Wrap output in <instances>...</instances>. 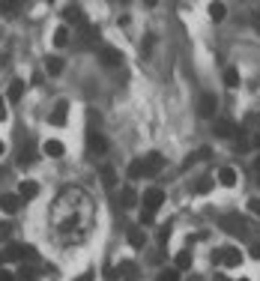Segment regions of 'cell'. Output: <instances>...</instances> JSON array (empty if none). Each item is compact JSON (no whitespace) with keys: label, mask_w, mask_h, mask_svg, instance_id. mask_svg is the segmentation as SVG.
<instances>
[{"label":"cell","mask_w":260,"mask_h":281,"mask_svg":"<svg viewBox=\"0 0 260 281\" xmlns=\"http://www.w3.org/2000/svg\"><path fill=\"white\" fill-rule=\"evenodd\" d=\"M222 230H228V233H236V236H245L248 233V221L242 219L239 213H228V216H222Z\"/></svg>","instance_id":"6da1fadb"},{"label":"cell","mask_w":260,"mask_h":281,"mask_svg":"<svg viewBox=\"0 0 260 281\" xmlns=\"http://www.w3.org/2000/svg\"><path fill=\"white\" fill-rule=\"evenodd\" d=\"M144 162V177H156L159 171L164 168V158H162V153H147V156L141 158Z\"/></svg>","instance_id":"7a4b0ae2"},{"label":"cell","mask_w":260,"mask_h":281,"mask_svg":"<svg viewBox=\"0 0 260 281\" xmlns=\"http://www.w3.org/2000/svg\"><path fill=\"white\" fill-rule=\"evenodd\" d=\"M162 204H164V191L162 188H147V191H144V207H147L150 213H156Z\"/></svg>","instance_id":"3957f363"},{"label":"cell","mask_w":260,"mask_h":281,"mask_svg":"<svg viewBox=\"0 0 260 281\" xmlns=\"http://www.w3.org/2000/svg\"><path fill=\"white\" fill-rule=\"evenodd\" d=\"M219 260L228 266V269H236L239 263H242V254H239V249H233V246H228V249L219 251Z\"/></svg>","instance_id":"277c9868"},{"label":"cell","mask_w":260,"mask_h":281,"mask_svg":"<svg viewBox=\"0 0 260 281\" xmlns=\"http://www.w3.org/2000/svg\"><path fill=\"white\" fill-rule=\"evenodd\" d=\"M215 108H219V99H215V93H203V96H200V105H197L200 117H215Z\"/></svg>","instance_id":"5b68a950"},{"label":"cell","mask_w":260,"mask_h":281,"mask_svg":"<svg viewBox=\"0 0 260 281\" xmlns=\"http://www.w3.org/2000/svg\"><path fill=\"white\" fill-rule=\"evenodd\" d=\"M212 132H215L219 138H233V135H236V123L228 120V117H219V120L212 123Z\"/></svg>","instance_id":"8992f818"},{"label":"cell","mask_w":260,"mask_h":281,"mask_svg":"<svg viewBox=\"0 0 260 281\" xmlns=\"http://www.w3.org/2000/svg\"><path fill=\"white\" fill-rule=\"evenodd\" d=\"M99 57L105 66H120L123 63V54H120V48H111V45H105L102 51H99Z\"/></svg>","instance_id":"52a82bcc"},{"label":"cell","mask_w":260,"mask_h":281,"mask_svg":"<svg viewBox=\"0 0 260 281\" xmlns=\"http://www.w3.org/2000/svg\"><path fill=\"white\" fill-rule=\"evenodd\" d=\"M63 15H66V21H72L75 27H84V24H87V18H84V9H81V6H66Z\"/></svg>","instance_id":"ba28073f"},{"label":"cell","mask_w":260,"mask_h":281,"mask_svg":"<svg viewBox=\"0 0 260 281\" xmlns=\"http://www.w3.org/2000/svg\"><path fill=\"white\" fill-rule=\"evenodd\" d=\"M87 147H90V153H99V156H102V153L108 150V141H105L102 135H96V132H90V135H87Z\"/></svg>","instance_id":"9c48e42d"},{"label":"cell","mask_w":260,"mask_h":281,"mask_svg":"<svg viewBox=\"0 0 260 281\" xmlns=\"http://www.w3.org/2000/svg\"><path fill=\"white\" fill-rule=\"evenodd\" d=\"M18 207H21L18 194H0V210L3 213H18Z\"/></svg>","instance_id":"30bf717a"},{"label":"cell","mask_w":260,"mask_h":281,"mask_svg":"<svg viewBox=\"0 0 260 281\" xmlns=\"http://www.w3.org/2000/svg\"><path fill=\"white\" fill-rule=\"evenodd\" d=\"M39 194V183H33V180H24L21 186H18V197L21 200H33Z\"/></svg>","instance_id":"8fae6325"},{"label":"cell","mask_w":260,"mask_h":281,"mask_svg":"<svg viewBox=\"0 0 260 281\" xmlns=\"http://www.w3.org/2000/svg\"><path fill=\"white\" fill-rule=\"evenodd\" d=\"M33 162H36V150H33V141H27V147L18 150V165L27 168V165H33Z\"/></svg>","instance_id":"7c38bea8"},{"label":"cell","mask_w":260,"mask_h":281,"mask_svg":"<svg viewBox=\"0 0 260 281\" xmlns=\"http://www.w3.org/2000/svg\"><path fill=\"white\" fill-rule=\"evenodd\" d=\"M135 204H138V191H135L132 186H126L123 191H120V207H123V210H132Z\"/></svg>","instance_id":"4fadbf2b"},{"label":"cell","mask_w":260,"mask_h":281,"mask_svg":"<svg viewBox=\"0 0 260 281\" xmlns=\"http://www.w3.org/2000/svg\"><path fill=\"white\" fill-rule=\"evenodd\" d=\"M117 275H123V278L135 281V278H138V266H135L132 260H120V266H117Z\"/></svg>","instance_id":"5bb4252c"},{"label":"cell","mask_w":260,"mask_h":281,"mask_svg":"<svg viewBox=\"0 0 260 281\" xmlns=\"http://www.w3.org/2000/svg\"><path fill=\"white\" fill-rule=\"evenodd\" d=\"M42 153L45 156H51V158H60L66 153V147L60 144V141H45V147H42Z\"/></svg>","instance_id":"9a60e30c"},{"label":"cell","mask_w":260,"mask_h":281,"mask_svg":"<svg viewBox=\"0 0 260 281\" xmlns=\"http://www.w3.org/2000/svg\"><path fill=\"white\" fill-rule=\"evenodd\" d=\"M66 108H69L66 102H57V108H54V114L48 117V123L51 126H66Z\"/></svg>","instance_id":"2e32d148"},{"label":"cell","mask_w":260,"mask_h":281,"mask_svg":"<svg viewBox=\"0 0 260 281\" xmlns=\"http://www.w3.org/2000/svg\"><path fill=\"white\" fill-rule=\"evenodd\" d=\"M174 269H177V272L192 269V254H189V251H180V254H177V260H174Z\"/></svg>","instance_id":"e0dca14e"},{"label":"cell","mask_w":260,"mask_h":281,"mask_svg":"<svg viewBox=\"0 0 260 281\" xmlns=\"http://www.w3.org/2000/svg\"><path fill=\"white\" fill-rule=\"evenodd\" d=\"M21 257H24V246H18V243H9L3 251V260H21Z\"/></svg>","instance_id":"ac0fdd59"},{"label":"cell","mask_w":260,"mask_h":281,"mask_svg":"<svg viewBox=\"0 0 260 281\" xmlns=\"http://www.w3.org/2000/svg\"><path fill=\"white\" fill-rule=\"evenodd\" d=\"M236 180H239V177H236V171H233V168H222V171H219V183H222V186H236Z\"/></svg>","instance_id":"d6986e66"},{"label":"cell","mask_w":260,"mask_h":281,"mask_svg":"<svg viewBox=\"0 0 260 281\" xmlns=\"http://www.w3.org/2000/svg\"><path fill=\"white\" fill-rule=\"evenodd\" d=\"M24 87H27V84H24L21 78H15V81L9 84V102H18V99L24 96Z\"/></svg>","instance_id":"ffe728a7"},{"label":"cell","mask_w":260,"mask_h":281,"mask_svg":"<svg viewBox=\"0 0 260 281\" xmlns=\"http://www.w3.org/2000/svg\"><path fill=\"white\" fill-rule=\"evenodd\" d=\"M144 243H147V233H144V230H129V246L132 249H144Z\"/></svg>","instance_id":"44dd1931"},{"label":"cell","mask_w":260,"mask_h":281,"mask_svg":"<svg viewBox=\"0 0 260 281\" xmlns=\"http://www.w3.org/2000/svg\"><path fill=\"white\" fill-rule=\"evenodd\" d=\"M102 183H105V188H114L117 186V174H114V168H102Z\"/></svg>","instance_id":"7402d4cb"},{"label":"cell","mask_w":260,"mask_h":281,"mask_svg":"<svg viewBox=\"0 0 260 281\" xmlns=\"http://www.w3.org/2000/svg\"><path fill=\"white\" fill-rule=\"evenodd\" d=\"M69 36H72V33H69V27H57V30H54V45H57V48L69 45Z\"/></svg>","instance_id":"603a6c76"},{"label":"cell","mask_w":260,"mask_h":281,"mask_svg":"<svg viewBox=\"0 0 260 281\" xmlns=\"http://www.w3.org/2000/svg\"><path fill=\"white\" fill-rule=\"evenodd\" d=\"M78 30H81V39H84V42L99 39V27H93V24H84V27H78Z\"/></svg>","instance_id":"cb8c5ba5"},{"label":"cell","mask_w":260,"mask_h":281,"mask_svg":"<svg viewBox=\"0 0 260 281\" xmlns=\"http://www.w3.org/2000/svg\"><path fill=\"white\" fill-rule=\"evenodd\" d=\"M141 177H144V162L135 158V162L129 165V180H141Z\"/></svg>","instance_id":"d4e9b609"},{"label":"cell","mask_w":260,"mask_h":281,"mask_svg":"<svg viewBox=\"0 0 260 281\" xmlns=\"http://www.w3.org/2000/svg\"><path fill=\"white\" fill-rule=\"evenodd\" d=\"M225 3H209V15H212V21H225Z\"/></svg>","instance_id":"484cf974"},{"label":"cell","mask_w":260,"mask_h":281,"mask_svg":"<svg viewBox=\"0 0 260 281\" xmlns=\"http://www.w3.org/2000/svg\"><path fill=\"white\" fill-rule=\"evenodd\" d=\"M45 66H48V75H60V72H63V60H60V57H48Z\"/></svg>","instance_id":"4316f807"},{"label":"cell","mask_w":260,"mask_h":281,"mask_svg":"<svg viewBox=\"0 0 260 281\" xmlns=\"http://www.w3.org/2000/svg\"><path fill=\"white\" fill-rule=\"evenodd\" d=\"M225 84H228V87H239V72H236V69H228V72H225Z\"/></svg>","instance_id":"83f0119b"},{"label":"cell","mask_w":260,"mask_h":281,"mask_svg":"<svg viewBox=\"0 0 260 281\" xmlns=\"http://www.w3.org/2000/svg\"><path fill=\"white\" fill-rule=\"evenodd\" d=\"M159 281H180V272H177V269H162V272H159Z\"/></svg>","instance_id":"f1b7e54d"},{"label":"cell","mask_w":260,"mask_h":281,"mask_svg":"<svg viewBox=\"0 0 260 281\" xmlns=\"http://www.w3.org/2000/svg\"><path fill=\"white\" fill-rule=\"evenodd\" d=\"M0 12L12 15V12H18V3H15V0H3V3H0Z\"/></svg>","instance_id":"f546056e"},{"label":"cell","mask_w":260,"mask_h":281,"mask_svg":"<svg viewBox=\"0 0 260 281\" xmlns=\"http://www.w3.org/2000/svg\"><path fill=\"white\" fill-rule=\"evenodd\" d=\"M209 188H212V180H206V177H203V180L197 183V194H206Z\"/></svg>","instance_id":"4dcf8cb0"},{"label":"cell","mask_w":260,"mask_h":281,"mask_svg":"<svg viewBox=\"0 0 260 281\" xmlns=\"http://www.w3.org/2000/svg\"><path fill=\"white\" fill-rule=\"evenodd\" d=\"M141 221H144V224H153V221H156V213H150V210H144V213H141Z\"/></svg>","instance_id":"1f68e13d"},{"label":"cell","mask_w":260,"mask_h":281,"mask_svg":"<svg viewBox=\"0 0 260 281\" xmlns=\"http://www.w3.org/2000/svg\"><path fill=\"white\" fill-rule=\"evenodd\" d=\"M248 210H251L254 216H260V197H251V200H248Z\"/></svg>","instance_id":"d6a6232c"},{"label":"cell","mask_w":260,"mask_h":281,"mask_svg":"<svg viewBox=\"0 0 260 281\" xmlns=\"http://www.w3.org/2000/svg\"><path fill=\"white\" fill-rule=\"evenodd\" d=\"M248 147H251V141H248V138H239V141H236V150H242V153H245Z\"/></svg>","instance_id":"836d02e7"},{"label":"cell","mask_w":260,"mask_h":281,"mask_svg":"<svg viewBox=\"0 0 260 281\" xmlns=\"http://www.w3.org/2000/svg\"><path fill=\"white\" fill-rule=\"evenodd\" d=\"M24 260H36V249L33 246H24Z\"/></svg>","instance_id":"e575fe53"},{"label":"cell","mask_w":260,"mask_h":281,"mask_svg":"<svg viewBox=\"0 0 260 281\" xmlns=\"http://www.w3.org/2000/svg\"><path fill=\"white\" fill-rule=\"evenodd\" d=\"M248 254H251L254 260H260V243H251V249H248Z\"/></svg>","instance_id":"d590c367"},{"label":"cell","mask_w":260,"mask_h":281,"mask_svg":"<svg viewBox=\"0 0 260 281\" xmlns=\"http://www.w3.org/2000/svg\"><path fill=\"white\" fill-rule=\"evenodd\" d=\"M170 239V227H162V233H159V243H167Z\"/></svg>","instance_id":"8d00e7d4"},{"label":"cell","mask_w":260,"mask_h":281,"mask_svg":"<svg viewBox=\"0 0 260 281\" xmlns=\"http://www.w3.org/2000/svg\"><path fill=\"white\" fill-rule=\"evenodd\" d=\"M0 281H15V275L9 269H0Z\"/></svg>","instance_id":"74e56055"},{"label":"cell","mask_w":260,"mask_h":281,"mask_svg":"<svg viewBox=\"0 0 260 281\" xmlns=\"http://www.w3.org/2000/svg\"><path fill=\"white\" fill-rule=\"evenodd\" d=\"M9 233H12V224H0V236H3V239H6V236H9Z\"/></svg>","instance_id":"f35d334b"},{"label":"cell","mask_w":260,"mask_h":281,"mask_svg":"<svg viewBox=\"0 0 260 281\" xmlns=\"http://www.w3.org/2000/svg\"><path fill=\"white\" fill-rule=\"evenodd\" d=\"M3 120H6V102L0 99V123H3Z\"/></svg>","instance_id":"ab89813d"},{"label":"cell","mask_w":260,"mask_h":281,"mask_svg":"<svg viewBox=\"0 0 260 281\" xmlns=\"http://www.w3.org/2000/svg\"><path fill=\"white\" fill-rule=\"evenodd\" d=\"M78 281H93V275H90V272H84V275H81Z\"/></svg>","instance_id":"60d3db41"},{"label":"cell","mask_w":260,"mask_h":281,"mask_svg":"<svg viewBox=\"0 0 260 281\" xmlns=\"http://www.w3.org/2000/svg\"><path fill=\"white\" fill-rule=\"evenodd\" d=\"M215 281H228V278H225V275H215Z\"/></svg>","instance_id":"b9f144b4"},{"label":"cell","mask_w":260,"mask_h":281,"mask_svg":"<svg viewBox=\"0 0 260 281\" xmlns=\"http://www.w3.org/2000/svg\"><path fill=\"white\" fill-rule=\"evenodd\" d=\"M3 150H6V147H3V141H0V156H3Z\"/></svg>","instance_id":"7bdbcfd3"},{"label":"cell","mask_w":260,"mask_h":281,"mask_svg":"<svg viewBox=\"0 0 260 281\" xmlns=\"http://www.w3.org/2000/svg\"><path fill=\"white\" fill-rule=\"evenodd\" d=\"M0 263H3V251H0Z\"/></svg>","instance_id":"ee69618b"},{"label":"cell","mask_w":260,"mask_h":281,"mask_svg":"<svg viewBox=\"0 0 260 281\" xmlns=\"http://www.w3.org/2000/svg\"><path fill=\"white\" fill-rule=\"evenodd\" d=\"M239 281H248V278H239Z\"/></svg>","instance_id":"f6af8a7d"},{"label":"cell","mask_w":260,"mask_h":281,"mask_svg":"<svg viewBox=\"0 0 260 281\" xmlns=\"http://www.w3.org/2000/svg\"><path fill=\"white\" fill-rule=\"evenodd\" d=\"M257 186H260V177H257Z\"/></svg>","instance_id":"bcb514c9"},{"label":"cell","mask_w":260,"mask_h":281,"mask_svg":"<svg viewBox=\"0 0 260 281\" xmlns=\"http://www.w3.org/2000/svg\"><path fill=\"white\" fill-rule=\"evenodd\" d=\"M257 27H260V18H257Z\"/></svg>","instance_id":"7dc6e473"},{"label":"cell","mask_w":260,"mask_h":281,"mask_svg":"<svg viewBox=\"0 0 260 281\" xmlns=\"http://www.w3.org/2000/svg\"><path fill=\"white\" fill-rule=\"evenodd\" d=\"M33 281H36V278H33Z\"/></svg>","instance_id":"c3c4849f"}]
</instances>
